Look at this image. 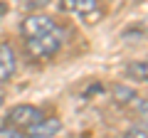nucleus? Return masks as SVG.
<instances>
[{
  "mask_svg": "<svg viewBox=\"0 0 148 138\" xmlns=\"http://www.w3.org/2000/svg\"><path fill=\"white\" fill-rule=\"evenodd\" d=\"M42 121V111L37 106H30V104H20V106H12L5 116V126L8 128H15V131L25 133L30 126Z\"/></svg>",
  "mask_w": 148,
  "mask_h": 138,
  "instance_id": "f257e3e1",
  "label": "nucleus"
},
{
  "mask_svg": "<svg viewBox=\"0 0 148 138\" xmlns=\"http://www.w3.org/2000/svg\"><path fill=\"white\" fill-rule=\"evenodd\" d=\"M54 30H57V22L49 15H45V12H30V15L20 22V32L27 40L45 37V35H49V32H54Z\"/></svg>",
  "mask_w": 148,
  "mask_h": 138,
  "instance_id": "f03ea898",
  "label": "nucleus"
},
{
  "mask_svg": "<svg viewBox=\"0 0 148 138\" xmlns=\"http://www.w3.org/2000/svg\"><path fill=\"white\" fill-rule=\"evenodd\" d=\"M62 42H64V32L57 27L54 32L45 35V37L27 40V52H30L32 57H37V59H40V57H52L54 52H59Z\"/></svg>",
  "mask_w": 148,
  "mask_h": 138,
  "instance_id": "7ed1b4c3",
  "label": "nucleus"
},
{
  "mask_svg": "<svg viewBox=\"0 0 148 138\" xmlns=\"http://www.w3.org/2000/svg\"><path fill=\"white\" fill-rule=\"evenodd\" d=\"M59 131H62V121H59V118H42L40 123L30 126L22 136L25 138H52V136H57Z\"/></svg>",
  "mask_w": 148,
  "mask_h": 138,
  "instance_id": "20e7f679",
  "label": "nucleus"
},
{
  "mask_svg": "<svg viewBox=\"0 0 148 138\" xmlns=\"http://www.w3.org/2000/svg\"><path fill=\"white\" fill-rule=\"evenodd\" d=\"M17 69V59H15V52L8 42H0V81H8L12 79Z\"/></svg>",
  "mask_w": 148,
  "mask_h": 138,
  "instance_id": "39448f33",
  "label": "nucleus"
},
{
  "mask_svg": "<svg viewBox=\"0 0 148 138\" xmlns=\"http://www.w3.org/2000/svg\"><path fill=\"white\" fill-rule=\"evenodd\" d=\"M59 10L74 12V15H91V12L99 10V3L96 0H62Z\"/></svg>",
  "mask_w": 148,
  "mask_h": 138,
  "instance_id": "423d86ee",
  "label": "nucleus"
},
{
  "mask_svg": "<svg viewBox=\"0 0 148 138\" xmlns=\"http://www.w3.org/2000/svg\"><path fill=\"white\" fill-rule=\"evenodd\" d=\"M126 77L133 81H148V59H141V62H131L126 67Z\"/></svg>",
  "mask_w": 148,
  "mask_h": 138,
  "instance_id": "0eeeda50",
  "label": "nucleus"
},
{
  "mask_svg": "<svg viewBox=\"0 0 148 138\" xmlns=\"http://www.w3.org/2000/svg\"><path fill=\"white\" fill-rule=\"evenodd\" d=\"M123 138H148V128L143 126V123H138V126H131L126 133H123Z\"/></svg>",
  "mask_w": 148,
  "mask_h": 138,
  "instance_id": "6e6552de",
  "label": "nucleus"
},
{
  "mask_svg": "<svg viewBox=\"0 0 148 138\" xmlns=\"http://www.w3.org/2000/svg\"><path fill=\"white\" fill-rule=\"evenodd\" d=\"M0 138H25L20 131L15 128H8V126H0Z\"/></svg>",
  "mask_w": 148,
  "mask_h": 138,
  "instance_id": "1a4fd4ad",
  "label": "nucleus"
},
{
  "mask_svg": "<svg viewBox=\"0 0 148 138\" xmlns=\"http://www.w3.org/2000/svg\"><path fill=\"white\" fill-rule=\"evenodd\" d=\"M45 5H47V3H27V8H40V10H42Z\"/></svg>",
  "mask_w": 148,
  "mask_h": 138,
  "instance_id": "9d476101",
  "label": "nucleus"
},
{
  "mask_svg": "<svg viewBox=\"0 0 148 138\" xmlns=\"http://www.w3.org/2000/svg\"><path fill=\"white\" fill-rule=\"evenodd\" d=\"M3 12H8V5H3V3H0V15H3Z\"/></svg>",
  "mask_w": 148,
  "mask_h": 138,
  "instance_id": "9b49d317",
  "label": "nucleus"
},
{
  "mask_svg": "<svg viewBox=\"0 0 148 138\" xmlns=\"http://www.w3.org/2000/svg\"><path fill=\"white\" fill-rule=\"evenodd\" d=\"M0 104H3V91H0Z\"/></svg>",
  "mask_w": 148,
  "mask_h": 138,
  "instance_id": "f8f14e48",
  "label": "nucleus"
}]
</instances>
